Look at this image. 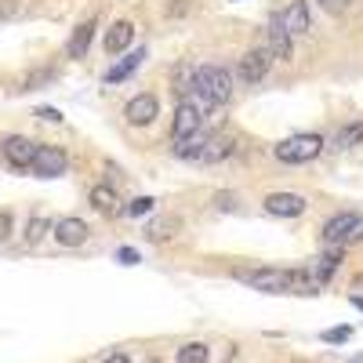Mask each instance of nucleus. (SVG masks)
Returning a JSON list of instances; mask_svg holds the SVG:
<instances>
[{"label": "nucleus", "mask_w": 363, "mask_h": 363, "mask_svg": "<svg viewBox=\"0 0 363 363\" xmlns=\"http://www.w3.org/2000/svg\"><path fill=\"white\" fill-rule=\"evenodd\" d=\"M233 149H236V138H233V135H215V138H207L200 160H203V164H218V160L233 157Z\"/></svg>", "instance_id": "16"}, {"label": "nucleus", "mask_w": 363, "mask_h": 363, "mask_svg": "<svg viewBox=\"0 0 363 363\" xmlns=\"http://www.w3.org/2000/svg\"><path fill=\"white\" fill-rule=\"evenodd\" d=\"M153 207H157V200H153V196H135L124 211H128V218H142V215H149Z\"/></svg>", "instance_id": "24"}, {"label": "nucleus", "mask_w": 363, "mask_h": 363, "mask_svg": "<svg viewBox=\"0 0 363 363\" xmlns=\"http://www.w3.org/2000/svg\"><path fill=\"white\" fill-rule=\"evenodd\" d=\"M145 363H164V359H160V356H149V359H145Z\"/></svg>", "instance_id": "34"}, {"label": "nucleus", "mask_w": 363, "mask_h": 363, "mask_svg": "<svg viewBox=\"0 0 363 363\" xmlns=\"http://www.w3.org/2000/svg\"><path fill=\"white\" fill-rule=\"evenodd\" d=\"M157 113H160V102H157V95H135V99L124 106L128 124H135V128L153 124V120H157Z\"/></svg>", "instance_id": "10"}, {"label": "nucleus", "mask_w": 363, "mask_h": 363, "mask_svg": "<svg viewBox=\"0 0 363 363\" xmlns=\"http://www.w3.org/2000/svg\"><path fill=\"white\" fill-rule=\"evenodd\" d=\"M277 26L284 29L287 37H298V33H309L313 29V15H309V0H291V4L280 11Z\"/></svg>", "instance_id": "8"}, {"label": "nucleus", "mask_w": 363, "mask_h": 363, "mask_svg": "<svg viewBox=\"0 0 363 363\" xmlns=\"http://www.w3.org/2000/svg\"><path fill=\"white\" fill-rule=\"evenodd\" d=\"M207 356H211V349H207L203 342H186V345L174 352L178 363H207Z\"/></svg>", "instance_id": "23"}, {"label": "nucleus", "mask_w": 363, "mask_h": 363, "mask_svg": "<svg viewBox=\"0 0 363 363\" xmlns=\"http://www.w3.org/2000/svg\"><path fill=\"white\" fill-rule=\"evenodd\" d=\"M320 149H323L320 135H291L277 145V160L280 164H309L320 157Z\"/></svg>", "instance_id": "3"}, {"label": "nucleus", "mask_w": 363, "mask_h": 363, "mask_svg": "<svg viewBox=\"0 0 363 363\" xmlns=\"http://www.w3.org/2000/svg\"><path fill=\"white\" fill-rule=\"evenodd\" d=\"M131 40H135V26H131L128 18H120V22H113V26L106 29L102 48H106V55H120V51H124Z\"/></svg>", "instance_id": "13"}, {"label": "nucleus", "mask_w": 363, "mask_h": 363, "mask_svg": "<svg viewBox=\"0 0 363 363\" xmlns=\"http://www.w3.org/2000/svg\"><path fill=\"white\" fill-rule=\"evenodd\" d=\"M142 58H145V51H142V48H138L135 55H128V58H120L116 66H109V69H106V84H120V80H128V77L142 66Z\"/></svg>", "instance_id": "17"}, {"label": "nucleus", "mask_w": 363, "mask_h": 363, "mask_svg": "<svg viewBox=\"0 0 363 363\" xmlns=\"http://www.w3.org/2000/svg\"><path fill=\"white\" fill-rule=\"evenodd\" d=\"M0 153H4V160L15 171H29L33 167V157H37V142L26 138V135H8L4 142H0Z\"/></svg>", "instance_id": "4"}, {"label": "nucleus", "mask_w": 363, "mask_h": 363, "mask_svg": "<svg viewBox=\"0 0 363 363\" xmlns=\"http://www.w3.org/2000/svg\"><path fill=\"white\" fill-rule=\"evenodd\" d=\"M51 233H55V240H58L62 247H80L84 240H87V233H91V229H87V222H84V218H73V215H69V218H58Z\"/></svg>", "instance_id": "11"}, {"label": "nucleus", "mask_w": 363, "mask_h": 363, "mask_svg": "<svg viewBox=\"0 0 363 363\" xmlns=\"http://www.w3.org/2000/svg\"><path fill=\"white\" fill-rule=\"evenodd\" d=\"M102 363H131V356H128V352H109Z\"/></svg>", "instance_id": "30"}, {"label": "nucleus", "mask_w": 363, "mask_h": 363, "mask_svg": "<svg viewBox=\"0 0 363 363\" xmlns=\"http://www.w3.org/2000/svg\"><path fill=\"white\" fill-rule=\"evenodd\" d=\"M95 29H99V22H95V18L80 22V26L73 29L69 44H66V55H69V58H84V55H87V48H91V37H95Z\"/></svg>", "instance_id": "14"}, {"label": "nucleus", "mask_w": 363, "mask_h": 363, "mask_svg": "<svg viewBox=\"0 0 363 363\" xmlns=\"http://www.w3.org/2000/svg\"><path fill=\"white\" fill-rule=\"evenodd\" d=\"M233 200H236L233 193H218V196H215V207H218V211H222V207H225V211H233V207H236Z\"/></svg>", "instance_id": "28"}, {"label": "nucleus", "mask_w": 363, "mask_h": 363, "mask_svg": "<svg viewBox=\"0 0 363 363\" xmlns=\"http://www.w3.org/2000/svg\"><path fill=\"white\" fill-rule=\"evenodd\" d=\"M338 265H342V255H338V251H327V255H320V258L313 262L309 272H313V280H316V284H327V280L338 272Z\"/></svg>", "instance_id": "18"}, {"label": "nucleus", "mask_w": 363, "mask_h": 363, "mask_svg": "<svg viewBox=\"0 0 363 363\" xmlns=\"http://www.w3.org/2000/svg\"><path fill=\"white\" fill-rule=\"evenodd\" d=\"M196 131H203V109H200L196 102H189V99H182L178 109H174V128H171V135H174V142H186V138H193Z\"/></svg>", "instance_id": "6"}, {"label": "nucleus", "mask_w": 363, "mask_h": 363, "mask_svg": "<svg viewBox=\"0 0 363 363\" xmlns=\"http://www.w3.org/2000/svg\"><path fill=\"white\" fill-rule=\"evenodd\" d=\"M116 258H120V265H135V262H138V251H135V247H120Z\"/></svg>", "instance_id": "27"}, {"label": "nucleus", "mask_w": 363, "mask_h": 363, "mask_svg": "<svg viewBox=\"0 0 363 363\" xmlns=\"http://www.w3.org/2000/svg\"><path fill=\"white\" fill-rule=\"evenodd\" d=\"M207 138H211V135L196 131L193 138H186V142H178V145H174V157H182V160H200V157H203V145H207Z\"/></svg>", "instance_id": "20"}, {"label": "nucleus", "mask_w": 363, "mask_h": 363, "mask_svg": "<svg viewBox=\"0 0 363 363\" xmlns=\"http://www.w3.org/2000/svg\"><path fill=\"white\" fill-rule=\"evenodd\" d=\"M8 229H11V215H0V240H4Z\"/></svg>", "instance_id": "32"}, {"label": "nucleus", "mask_w": 363, "mask_h": 363, "mask_svg": "<svg viewBox=\"0 0 363 363\" xmlns=\"http://www.w3.org/2000/svg\"><path fill=\"white\" fill-rule=\"evenodd\" d=\"M320 4H323L327 11H342V8H349V0H320Z\"/></svg>", "instance_id": "29"}, {"label": "nucleus", "mask_w": 363, "mask_h": 363, "mask_svg": "<svg viewBox=\"0 0 363 363\" xmlns=\"http://www.w3.org/2000/svg\"><path fill=\"white\" fill-rule=\"evenodd\" d=\"M349 338H352V327H327L320 335V342H327V345H342Z\"/></svg>", "instance_id": "25"}, {"label": "nucleus", "mask_w": 363, "mask_h": 363, "mask_svg": "<svg viewBox=\"0 0 363 363\" xmlns=\"http://www.w3.org/2000/svg\"><path fill=\"white\" fill-rule=\"evenodd\" d=\"M33 171L37 178H58V174H66L69 171V157H66V149H58V145H37V157H33Z\"/></svg>", "instance_id": "5"}, {"label": "nucleus", "mask_w": 363, "mask_h": 363, "mask_svg": "<svg viewBox=\"0 0 363 363\" xmlns=\"http://www.w3.org/2000/svg\"><path fill=\"white\" fill-rule=\"evenodd\" d=\"M236 280L255 291H265V294H316V287H320L309 269H272V265L240 269Z\"/></svg>", "instance_id": "1"}, {"label": "nucleus", "mask_w": 363, "mask_h": 363, "mask_svg": "<svg viewBox=\"0 0 363 363\" xmlns=\"http://www.w3.org/2000/svg\"><path fill=\"white\" fill-rule=\"evenodd\" d=\"M193 95L200 99V109H215L225 106L233 95V77L222 66H200L193 73Z\"/></svg>", "instance_id": "2"}, {"label": "nucleus", "mask_w": 363, "mask_h": 363, "mask_svg": "<svg viewBox=\"0 0 363 363\" xmlns=\"http://www.w3.org/2000/svg\"><path fill=\"white\" fill-rule=\"evenodd\" d=\"M356 240H363V215L356 218V229H352V236H349V244H356Z\"/></svg>", "instance_id": "31"}, {"label": "nucleus", "mask_w": 363, "mask_h": 363, "mask_svg": "<svg viewBox=\"0 0 363 363\" xmlns=\"http://www.w3.org/2000/svg\"><path fill=\"white\" fill-rule=\"evenodd\" d=\"M51 229H55V222H48V218L33 215V218L26 222V236H22V240H26L29 247H37V244H40V240H44V236H48Z\"/></svg>", "instance_id": "21"}, {"label": "nucleus", "mask_w": 363, "mask_h": 363, "mask_svg": "<svg viewBox=\"0 0 363 363\" xmlns=\"http://www.w3.org/2000/svg\"><path fill=\"white\" fill-rule=\"evenodd\" d=\"M306 207H309V200L298 193H269L265 196V211L277 218H298V215H306Z\"/></svg>", "instance_id": "9"}, {"label": "nucleus", "mask_w": 363, "mask_h": 363, "mask_svg": "<svg viewBox=\"0 0 363 363\" xmlns=\"http://www.w3.org/2000/svg\"><path fill=\"white\" fill-rule=\"evenodd\" d=\"M363 142V120H356V124H345L335 131V138H330V149H352Z\"/></svg>", "instance_id": "19"}, {"label": "nucleus", "mask_w": 363, "mask_h": 363, "mask_svg": "<svg viewBox=\"0 0 363 363\" xmlns=\"http://www.w3.org/2000/svg\"><path fill=\"white\" fill-rule=\"evenodd\" d=\"M269 66H272V51H269V48H251V51H244V55H240L236 73H240V80L258 84V80H265Z\"/></svg>", "instance_id": "7"}, {"label": "nucleus", "mask_w": 363, "mask_h": 363, "mask_svg": "<svg viewBox=\"0 0 363 363\" xmlns=\"http://www.w3.org/2000/svg\"><path fill=\"white\" fill-rule=\"evenodd\" d=\"M87 200H91V207H95V211H102L106 218L120 215V196H116L113 186H95V189L87 193Z\"/></svg>", "instance_id": "15"}, {"label": "nucleus", "mask_w": 363, "mask_h": 363, "mask_svg": "<svg viewBox=\"0 0 363 363\" xmlns=\"http://www.w3.org/2000/svg\"><path fill=\"white\" fill-rule=\"evenodd\" d=\"M37 116H40V120H51V124H62V113L51 109V106H40V109H37Z\"/></svg>", "instance_id": "26"}, {"label": "nucleus", "mask_w": 363, "mask_h": 363, "mask_svg": "<svg viewBox=\"0 0 363 363\" xmlns=\"http://www.w3.org/2000/svg\"><path fill=\"white\" fill-rule=\"evenodd\" d=\"M352 306H356V309H359V313H363V298H359V294H356V298H352Z\"/></svg>", "instance_id": "33"}, {"label": "nucleus", "mask_w": 363, "mask_h": 363, "mask_svg": "<svg viewBox=\"0 0 363 363\" xmlns=\"http://www.w3.org/2000/svg\"><path fill=\"white\" fill-rule=\"evenodd\" d=\"M269 51H272V58H291V37L277 22L269 26Z\"/></svg>", "instance_id": "22"}, {"label": "nucleus", "mask_w": 363, "mask_h": 363, "mask_svg": "<svg viewBox=\"0 0 363 363\" xmlns=\"http://www.w3.org/2000/svg\"><path fill=\"white\" fill-rule=\"evenodd\" d=\"M356 211H342V215H335V218H327V225H323V240L327 244H349V236H352V229H356Z\"/></svg>", "instance_id": "12"}]
</instances>
